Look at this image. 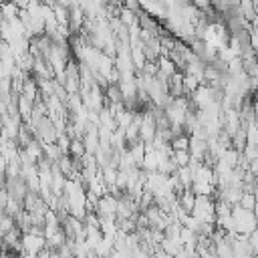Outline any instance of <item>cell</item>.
Returning a JSON list of instances; mask_svg holds the SVG:
<instances>
[{
  "label": "cell",
  "mask_w": 258,
  "mask_h": 258,
  "mask_svg": "<svg viewBox=\"0 0 258 258\" xmlns=\"http://www.w3.org/2000/svg\"><path fill=\"white\" fill-rule=\"evenodd\" d=\"M232 220H234V226H236V234L238 236H246L250 238L256 228H258V218L254 212L250 210H244L240 204L232 206Z\"/></svg>",
  "instance_id": "1"
},
{
  "label": "cell",
  "mask_w": 258,
  "mask_h": 258,
  "mask_svg": "<svg viewBox=\"0 0 258 258\" xmlns=\"http://www.w3.org/2000/svg\"><path fill=\"white\" fill-rule=\"evenodd\" d=\"M4 189L8 191V198L10 200H16V202H22V206H24V198L28 196V185H26V181L18 175V177H6V181H4Z\"/></svg>",
  "instance_id": "2"
},
{
  "label": "cell",
  "mask_w": 258,
  "mask_h": 258,
  "mask_svg": "<svg viewBox=\"0 0 258 258\" xmlns=\"http://www.w3.org/2000/svg\"><path fill=\"white\" fill-rule=\"evenodd\" d=\"M46 248V238L44 236H34V234H22V250L24 254L38 256Z\"/></svg>",
  "instance_id": "3"
},
{
  "label": "cell",
  "mask_w": 258,
  "mask_h": 258,
  "mask_svg": "<svg viewBox=\"0 0 258 258\" xmlns=\"http://www.w3.org/2000/svg\"><path fill=\"white\" fill-rule=\"evenodd\" d=\"M208 153V141L204 139H196V137H189V155L194 159H204Z\"/></svg>",
  "instance_id": "4"
},
{
  "label": "cell",
  "mask_w": 258,
  "mask_h": 258,
  "mask_svg": "<svg viewBox=\"0 0 258 258\" xmlns=\"http://www.w3.org/2000/svg\"><path fill=\"white\" fill-rule=\"evenodd\" d=\"M169 95L173 99H179V97H185V91H183V73H175L171 79H169Z\"/></svg>",
  "instance_id": "5"
},
{
  "label": "cell",
  "mask_w": 258,
  "mask_h": 258,
  "mask_svg": "<svg viewBox=\"0 0 258 258\" xmlns=\"http://www.w3.org/2000/svg\"><path fill=\"white\" fill-rule=\"evenodd\" d=\"M157 67H159V75H163V77H167V79H171L175 73H177V67L171 62V58H167V56H161L159 60H157Z\"/></svg>",
  "instance_id": "6"
},
{
  "label": "cell",
  "mask_w": 258,
  "mask_h": 258,
  "mask_svg": "<svg viewBox=\"0 0 258 258\" xmlns=\"http://www.w3.org/2000/svg\"><path fill=\"white\" fill-rule=\"evenodd\" d=\"M177 202H179V206H181L187 214H191V212H194V206H196V194H194L191 189H185V191L177 198Z\"/></svg>",
  "instance_id": "7"
},
{
  "label": "cell",
  "mask_w": 258,
  "mask_h": 258,
  "mask_svg": "<svg viewBox=\"0 0 258 258\" xmlns=\"http://www.w3.org/2000/svg\"><path fill=\"white\" fill-rule=\"evenodd\" d=\"M119 20L127 26V28H131V26H135L137 24V14L135 12H131V10H127L125 6L121 8V14H119Z\"/></svg>",
  "instance_id": "8"
},
{
  "label": "cell",
  "mask_w": 258,
  "mask_h": 258,
  "mask_svg": "<svg viewBox=\"0 0 258 258\" xmlns=\"http://www.w3.org/2000/svg\"><path fill=\"white\" fill-rule=\"evenodd\" d=\"M189 159H191L189 151H173V155H171V161L175 163V167H187Z\"/></svg>",
  "instance_id": "9"
},
{
  "label": "cell",
  "mask_w": 258,
  "mask_h": 258,
  "mask_svg": "<svg viewBox=\"0 0 258 258\" xmlns=\"http://www.w3.org/2000/svg\"><path fill=\"white\" fill-rule=\"evenodd\" d=\"M173 151H189V135H179L171 141Z\"/></svg>",
  "instance_id": "10"
},
{
  "label": "cell",
  "mask_w": 258,
  "mask_h": 258,
  "mask_svg": "<svg viewBox=\"0 0 258 258\" xmlns=\"http://www.w3.org/2000/svg\"><path fill=\"white\" fill-rule=\"evenodd\" d=\"M256 204H258V198H256L254 194H244L242 200H240V206H242L244 210H250V212H254Z\"/></svg>",
  "instance_id": "11"
},
{
  "label": "cell",
  "mask_w": 258,
  "mask_h": 258,
  "mask_svg": "<svg viewBox=\"0 0 258 258\" xmlns=\"http://www.w3.org/2000/svg\"><path fill=\"white\" fill-rule=\"evenodd\" d=\"M14 228H16V220H14L12 216H8V214H6V216L0 220V234L4 236V234H8V232H10V230H14Z\"/></svg>",
  "instance_id": "12"
},
{
  "label": "cell",
  "mask_w": 258,
  "mask_h": 258,
  "mask_svg": "<svg viewBox=\"0 0 258 258\" xmlns=\"http://www.w3.org/2000/svg\"><path fill=\"white\" fill-rule=\"evenodd\" d=\"M250 46H252L254 52L258 54V28H252V30H250Z\"/></svg>",
  "instance_id": "13"
},
{
  "label": "cell",
  "mask_w": 258,
  "mask_h": 258,
  "mask_svg": "<svg viewBox=\"0 0 258 258\" xmlns=\"http://www.w3.org/2000/svg\"><path fill=\"white\" fill-rule=\"evenodd\" d=\"M2 248H4V236L0 234V252H2Z\"/></svg>",
  "instance_id": "14"
}]
</instances>
